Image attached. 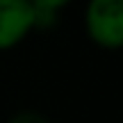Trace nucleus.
Listing matches in <instances>:
<instances>
[{
	"label": "nucleus",
	"mask_w": 123,
	"mask_h": 123,
	"mask_svg": "<svg viewBox=\"0 0 123 123\" xmlns=\"http://www.w3.org/2000/svg\"><path fill=\"white\" fill-rule=\"evenodd\" d=\"M34 9L30 0H0V50H12L27 39Z\"/></svg>",
	"instance_id": "f03ea898"
},
{
	"label": "nucleus",
	"mask_w": 123,
	"mask_h": 123,
	"mask_svg": "<svg viewBox=\"0 0 123 123\" xmlns=\"http://www.w3.org/2000/svg\"><path fill=\"white\" fill-rule=\"evenodd\" d=\"M7 123H50V119H46L41 112L21 110V112H16V114H12V116H9Z\"/></svg>",
	"instance_id": "20e7f679"
},
{
	"label": "nucleus",
	"mask_w": 123,
	"mask_h": 123,
	"mask_svg": "<svg viewBox=\"0 0 123 123\" xmlns=\"http://www.w3.org/2000/svg\"><path fill=\"white\" fill-rule=\"evenodd\" d=\"M73 2V0H30V5L34 9H48V12H55L59 14L64 7H68V5Z\"/></svg>",
	"instance_id": "39448f33"
},
{
	"label": "nucleus",
	"mask_w": 123,
	"mask_h": 123,
	"mask_svg": "<svg viewBox=\"0 0 123 123\" xmlns=\"http://www.w3.org/2000/svg\"><path fill=\"white\" fill-rule=\"evenodd\" d=\"M84 30L98 48L119 50L123 43V0H89Z\"/></svg>",
	"instance_id": "f257e3e1"
},
{
	"label": "nucleus",
	"mask_w": 123,
	"mask_h": 123,
	"mask_svg": "<svg viewBox=\"0 0 123 123\" xmlns=\"http://www.w3.org/2000/svg\"><path fill=\"white\" fill-rule=\"evenodd\" d=\"M34 9V7H32ZM59 23V14L55 12H48V9H34V18H32V27L37 32H48V30H55Z\"/></svg>",
	"instance_id": "7ed1b4c3"
}]
</instances>
